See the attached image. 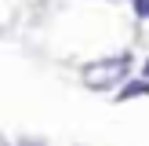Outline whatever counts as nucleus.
<instances>
[{"label": "nucleus", "instance_id": "nucleus-1", "mask_svg": "<svg viewBox=\"0 0 149 146\" xmlns=\"http://www.w3.org/2000/svg\"><path fill=\"white\" fill-rule=\"evenodd\" d=\"M127 66H131L127 55H120V58H106V62L87 66V69H84V80H87L91 88H106V84H113V80H124V77H127Z\"/></svg>", "mask_w": 149, "mask_h": 146}, {"label": "nucleus", "instance_id": "nucleus-2", "mask_svg": "<svg viewBox=\"0 0 149 146\" xmlns=\"http://www.w3.org/2000/svg\"><path fill=\"white\" fill-rule=\"evenodd\" d=\"M138 95H149V80H131V84H124L116 99H138Z\"/></svg>", "mask_w": 149, "mask_h": 146}, {"label": "nucleus", "instance_id": "nucleus-3", "mask_svg": "<svg viewBox=\"0 0 149 146\" xmlns=\"http://www.w3.org/2000/svg\"><path fill=\"white\" fill-rule=\"evenodd\" d=\"M135 15L138 18H149V0H135Z\"/></svg>", "mask_w": 149, "mask_h": 146}, {"label": "nucleus", "instance_id": "nucleus-4", "mask_svg": "<svg viewBox=\"0 0 149 146\" xmlns=\"http://www.w3.org/2000/svg\"><path fill=\"white\" fill-rule=\"evenodd\" d=\"M146 77H149V58H146Z\"/></svg>", "mask_w": 149, "mask_h": 146}]
</instances>
